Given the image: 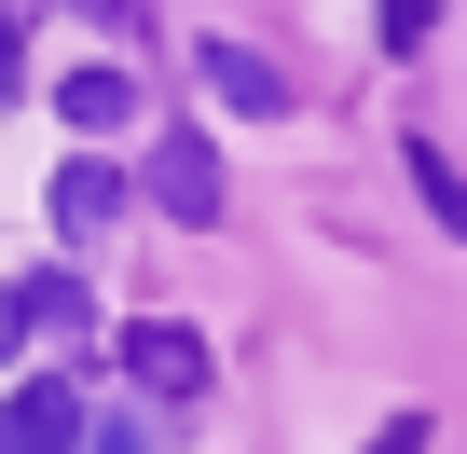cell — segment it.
Returning a JSON list of instances; mask_svg holds the SVG:
<instances>
[{"label":"cell","instance_id":"6da1fadb","mask_svg":"<svg viewBox=\"0 0 467 454\" xmlns=\"http://www.w3.org/2000/svg\"><path fill=\"white\" fill-rule=\"evenodd\" d=\"M0 454H83V372H28L0 399Z\"/></svg>","mask_w":467,"mask_h":454},{"label":"cell","instance_id":"7a4b0ae2","mask_svg":"<svg viewBox=\"0 0 467 454\" xmlns=\"http://www.w3.org/2000/svg\"><path fill=\"white\" fill-rule=\"evenodd\" d=\"M124 372H138V399H192V385H206V331L138 317V331H124Z\"/></svg>","mask_w":467,"mask_h":454},{"label":"cell","instance_id":"3957f363","mask_svg":"<svg viewBox=\"0 0 467 454\" xmlns=\"http://www.w3.org/2000/svg\"><path fill=\"white\" fill-rule=\"evenodd\" d=\"M151 206L165 220H220V152L179 124V138H151Z\"/></svg>","mask_w":467,"mask_h":454},{"label":"cell","instance_id":"277c9868","mask_svg":"<svg viewBox=\"0 0 467 454\" xmlns=\"http://www.w3.org/2000/svg\"><path fill=\"white\" fill-rule=\"evenodd\" d=\"M110 220H124V165L69 152V165H56V235H110Z\"/></svg>","mask_w":467,"mask_h":454},{"label":"cell","instance_id":"5b68a950","mask_svg":"<svg viewBox=\"0 0 467 454\" xmlns=\"http://www.w3.org/2000/svg\"><path fill=\"white\" fill-rule=\"evenodd\" d=\"M56 111H69V138H124V124H138V83H124V69H69Z\"/></svg>","mask_w":467,"mask_h":454},{"label":"cell","instance_id":"8992f818","mask_svg":"<svg viewBox=\"0 0 467 454\" xmlns=\"http://www.w3.org/2000/svg\"><path fill=\"white\" fill-rule=\"evenodd\" d=\"M206 83H220L234 111H289V69H275L262 42H206Z\"/></svg>","mask_w":467,"mask_h":454},{"label":"cell","instance_id":"52a82bcc","mask_svg":"<svg viewBox=\"0 0 467 454\" xmlns=\"http://www.w3.org/2000/svg\"><path fill=\"white\" fill-rule=\"evenodd\" d=\"M15 303H28V317H42V331H83V276H28V290H15Z\"/></svg>","mask_w":467,"mask_h":454},{"label":"cell","instance_id":"ba28073f","mask_svg":"<svg viewBox=\"0 0 467 454\" xmlns=\"http://www.w3.org/2000/svg\"><path fill=\"white\" fill-rule=\"evenodd\" d=\"M83 454H165V440H151L138 413H83Z\"/></svg>","mask_w":467,"mask_h":454},{"label":"cell","instance_id":"9c48e42d","mask_svg":"<svg viewBox=\"0 0 467 454\" xmlns=\"http://www.w3.org/2000/svg\"><path fill=\"white\" fill-rule=\"evenodd\" d=\"M426 28H440V0H385V42H399V56H412Z\"/></svg>","mask_w":467,"mask_h":454},{"label":"cell","instance_id":"30bf717a","mask_svg":"<svg viewBox=\"0 0 467 454\" xmlns=\"http://www.w3.org/2000/svg\"><path fill=\"white\" fill-rule=\"evenodd\" d=\"M28 97V42H15V15H0V111Z\"/></svg>","mask_w":467,"mask_h":454},{"label":"cell","instance_id":"8fae6325","mask_svg":"<svg viewBox=\"0 0 467 454\" xmlns=\"http://www.w3.org/2000/svg\"><path fill=\"white\" fill-rule=\"evenodd\" d=\"M15 331H28V303H15V290H0V358H15Z\"/></svg>","mask_w":467,"mask_h":454},{"label":"cell","instance_id":"7c38bea8","mask_svg":"<svg viewBox=\"0 0 467 454\" xmlns=\"http://www.w3.org/2000/svg\"><path fill=\"white\" fill-rule=\"evenodd\" d=\"M371 454H426V427H385V440H371Z\"/></svg>","mask_w":467,"mask_h":454},{"label":"cell","instance_id":"4fadbf2b","mask_svg":"<svg viewBox=\"0 0 467 454\" xmlns=\"http://www.w3.org/2000/svg\"><path fill=\"white\" fill-rule=\"evenodd\" d=\"M83 15H124V0H83Z\"/></svg>","mask_w":467,"mask_h":454}]
</instances>
